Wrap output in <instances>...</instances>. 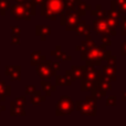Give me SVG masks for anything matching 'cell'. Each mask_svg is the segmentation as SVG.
<instances>
[{"label": "cell", "instance_id": "obj_5", "mask_svg": "<svg viewBox=\"0 0 126 126\" xmlns=\"http://www.w3.org/2000/svg\"><path fill=\"white\" fill-rule=\"evenodd\" d=\"M74 110H75V103L73 102V100L67 95H63L57 102V105H55V115H70L71 113L74 112Z\"/></svg>", "mask_w": 126, "mask_h": 126}, {"label": "cell", "instance_id": "obj_16", "mask_svg": "<svg viewBox=\"0 0 126 126\" xmlns=\"http://www.w3.org/2000/svg\"><path fill=\"white\" fill-rule=\"evenodd\" d=\"M46 101H47V96L41 95L39 91H35L34 93L30 95V102L31 105H33V106H39L41 103L46 102Z\"/></svg>", "mask_w": 126, "mask_h": 126}, {"label": "cell", "instance_id": "obj_15", "mask_svg": "<svg viewBox=\"0 0 126 126\" xmlns=\"http://www.w3.org/2000/svg\"><path fill=\"white\" fill-rule=\"evenodd\" d=\"M50 53H51V55H53L54 58H57L58 60H63V61H71L72 60V58L70 57V55H67L66 53L62 52L61 47L60 46H57L54 50H52Z\"/></svg>", "mask_w": 126, "mask_h": 126}, {"label": "cell", "instance_id": "obj_13", "mask_svg": "<svg viewBox=\"0 0 126 126\" xmlns=\"http://www.w3.org/2000/svg\"><path fill=\"white\" fill-rule=\"evenodd\" d=\"M10 115L11 116H26L27 113L24 111V106L16 104L12 101L10 103Z\"/></svg>", "mask_w": 126, "mask_h": 126}, {"label": "cell", "instance_id": "obj_14", "mask_svg": "<svg viewBox=\"0 0 126 126\" xmlns=\"http://www.w3.org/2000/svg\"><path fill=\"white\" fill-rule=\"evenodd\" d=\"M91 93H92V96H94L95 100L97 101V100H101L102 97H104V96H106L107 91H105L104 89H102V87L95 82L93 85V87L91 89Z\"/></svg>", "mask_w": 126, "mask_h": 126}, {"label": "cell", "instance_id": "obj_39", "mask_svg": "<svg viewBox=\"0 0 126 126\" xmlns=\"http://www.w3.org/2000/svg\"><path fill=\"white\" fill-rule=\"evenodd\" d=\"M64 76L66 79H69L70 81H73V79H72V73H71V70H67V71H65V74Z\"/></svg>", "mask_w": 126, "mask_h": 126}, {"label": "cell", "instance_id": "obj_31", "mask_svg": "<svg viewBox=\"0 0 126 126\" xmlns=\"http://www.w3.org/2000/svg\"><path fill=\"white\" fill-rule=\"evenodd\" d=\"M105 61L107 62V65L109 66H112V67H116V61H117V58L115 57V55H110L109 58H107Z\"/></svg>", "mask_w": 126, "mask_h": 126}, {"label": "cell", "instance_id": "obj_12", "mask_svg": "<svg viewBox=\"0 0 126 126\" xmlns=\"http://www.w3.org/2000/svg\"><path fill=\"white\" fill-rule=\"evenodd\" d=\"M35 34H37V37H39L42 41H46L47 38L51 34V28L49 26H44V24H41V26L38 24V26L35 27Z\"/></svg>", "mask_w": 126, "mask_h": 126}, {"label": "cell", "instance_id": "obj_25", "mask_svg": "<svg viewBox=\"0 0 126 126\" xmlns=\"http://www.w3.org/2000/svg\"><path fill=\"white\" fill-rule=\"evenodd\" d=\"M96 83H97V84L100 85L102 89H104L105 91H111V90H112V83H111V81L106 80V79H103L102 76H101L100 80L96 81Z\"/></svg>", "mask_w": 126, "mask_h": 126}, {"label": "cell", "instance_id": "obj_30", "mask_svg": "<svg viewBox=\"0 0 126 126\" xmlns=\"http://www.w3.org/2000/svg\"><path fill=\"white\" fill-rule=\"evenodd\" d=\"M101 42H102V44H104L105 47H110V46H112L111 35L106 34V33L102 34V38H101Z\"/></svg>", "mask_w": 126, "mask_h": 126}, {"label": "cell", "instance_id": "obj_41", "mask_svg": "<svg viewBox=\"0 0 126 126\" xmlns=\"http://www.w3.org/2000/svg\"><path fill=\"white\" fill-rule=\"evenodd\" d=\"M121 100L124 101V102H126V91H124L122 93V95H121Z\"/></svg>", "mask_w": 126, "mask_h": 126}, {"label": "cell", "instance_id": "obj_9", "mask_svg": "<svg viewBox=\"0 0 126 126\" xmlns=\"http://www.w3.org/2000/svg\"><path fill=\"white\" fill-rule=\"evenodd\" d=\"M6 75L13 81H20L21 80V67L19 65H7Z\"/></svg>", "mask_w": 126, "mask_h": 126}, {"label": "cell", "instance_id": "obj_1", "mask_svg": "<svg viewBox=\"0 0 126 126\" xmlns=\"http://www.w3.org/2000/svg\"><path fill=\"white\" fill-rule=\"evenodd\" d=\"M65 11L64 1L63 0H44L40 4V13L47 19L55 21L58 15H61Z\"/></svg>", "mask_w": 126, "mask_h": 126}, {"label": "cell", "instance_id": "obj_32", "mask_svg": "<svg viewBox=\"0 0 126 126\" xmlns=\"http://www.w3.org/2000/svg\"><path fill=\"white\" fill-rule=\"evenodd\" d=\"M47 62H48V64L51 66V69L53 70V71L57 73V72L60 71V63L57 62V61H50V60H47Z\"/></svg>", "mask_w": 126, "mask_h": 126}, {"label": "cell", "instance_id": "obj_24", "mask_svg": "<svg viewBox=\"0 0 126 126\" xmlns=\"http://www.w3.org/2000/svg\"><path fill=\"white\" fill-rule=\"evenodd\" d=\"M54 76H55V85L57 86H70L72 84V81H70L65 76L57 75V74Z\"/></svg>", "mask_w": 126, "mask_h": 126}, {"label": "cell", "instance_id": "obj_43", "mask_svg": "<svg viewBox=\"0 0 126 126\" xmlns=\"http://www.w3.org/2000/svg\"><path fill=\"white\" fill-rule=\"evenodd\" d=\"M11 1H15V2H17V3H22V2L28 1V0H11Z\"/></svg>", "mask_w": 126, "mask_h": 126}, {"label": "cell", "instance_id": "obj_45", "mask_svg": "<svg viewBox=\"0 0 126 126\" xmlns=\"http://www.w3.org/2000/svg\"><path fill=\"white\" fill-rule=\"evenodd\" d=\"M72 1H74V2H75V4H78V3H79V2H80V1H81V0H72Z\"/></svg>", "mask_w": 126, "mask_h": 126}, {"label": "cell", "instance_id": "obj_26", "mask_svg": "<svg viewBox=\"0 0 126 126\" xmlns=\"http://www.w3.org/2000/svg\"><path fill=\"white\" fill-rule=\"evenodd\" d=\"M10 7H11L10 1H8V0H0V13H1V16L6 15V11Z\"/></svg>", "mask_w": 126, "mask_h": 126}, {"label": "cell", "instance_id": "obj_35", "mask_svg": "<svg viewBox=\"0 0 126 126\" xmlns=\"http://www.w3.org/2000/svg\"><path fill=\"white\" fill-rule=\"evenodd\" d=\"M117 12L121 15H126V2L122 4H117Z\"/></svg>", "mask_w": 126, "mask_h": 126}, {"label": "cell", "instance_id": "obj_33", "mask_svg": "<svg viewBox=\"0 0 126 126\" xmlns=\"http://www.w3.org/2000/svg\"><path fill=\"white\" fill-rule=\"evenodd\" d=\"M26 100H27V97L26 96H20V97H17L13 102L16 103V104H18V105H21V106H26Z\"/></svg>", "mask_w": 126, "mask_h": 126}, {"label": "cell", "instance_id": "obj_23", "mask_svg": "<svg viewBox=\"0 0 126 126\" xmlns=\"http://www.w3.org/2000/svg\"><path fill=\"white\" fill-rule=\"evenodd\" d=\"M71 73H72V79L73 81L75 80H80L83 75V69H82V65L81 66H78V65H72L71 66Z\"/></svg>", "mask_w": 126, "mask_h": 126}, {"label": "cell", "instance_id": "obj_27", "mask_svg": "<svg viewBox=\"0 0 126 126\" xmlns=\"http://www.w3.org/2000/svg\"><path fill=\"white\" fill-rule=\"evenodd\" d=\"M91 15L94 16V17L98 18V17H104L105 16V11L102 9V7L100 6V4H97V6L95 7V8L93 9V10L91 11Z\"/></svg>", "mask_w": 126, "mask_h": 126}, {"label": "cell", "instance_id": "obj_10", "mask_svg": "<svg viewBox=\"0 0 126 126\" xmlns=\"http://www.w3.org/2000/svg\"><path fill=\"white\" fill-rule=\"evenodd\" d=\"M74 30H75L76 34L79 35H90L92 32V27L87 26L85 20H80V22L76 24Z\"/></svg>", "mask_w": 126, "mask_h": 126}, {"label": "cell", "instance_id": "obj_40", "mask_svg": "<svg viewBox=\"0 0 126 126\" xmlns=\"http://www.w3.org/2000/svg\"><path fill=\"white\" fill-rule=\"evenodd\" d=\"M31 1H32L35 6H40V4H42L44 2V0H31Z\"/></svg>", "mask_w": 126, "mask_h": 126}, {"label": "cell", "instance_id": "obj_4", "mask_svg": "<svg viewBox=\"0 0 126 126\" xmlns=\"http://www.w3.org/2000/svg\"><path fill=\"white\" fill-rule=\"evenodd\" d=\"M75 110L84 116H95L96 115V100L94 96L89 95L84 101H76Z\"/></svg>", "mask_w": 126, "mask_h": 126}, {"label": "cell", "instance_id": "obj_7", "mask_svg": "<svg viewBox=\"0 0 126 126\" xmlns=\"http://www.w3.org/2000/svg\"><path fill=\"white\" fill-rule=\"evenodd\" d=\"M81 20V16L79 15L75 11H69L67 12V17H66V23H65V30L71 31L74 30V28L76 27V24L80 22Z\"/></svg>", "mask_w": 126, "mask_h": 126}, {"label": "cell", "instance_id": "obj_38", "mask_svg": "<svg viewBox=\"0 0 126 126\" xmlns=\"http://www.w3.org/2000/svg\"><path fill=\"white\" fill-rule=\"evenodd\" d=\"M121 54L126 57V40L123 41L122 44H121Z\"/></svg>", "mask_w": 126, "mask_h": 126}, {"label": "cell", "instance_id": "obj_34", "mask_svg": "<svg viewBox=\"0 0 126 126\" xmlns=\"http://www.w3.org/2000/svg\"><path fill=\"white\" fill-rule=\"evenodd\" d=\"M35 91H37L35 85H27V87H26V94L27 95H31V94H33Z\"/></svg>", "mask_w": 126, "mask_h": 126}, {"label": "cell", "instance_id": "obj_37", "mask_svg": "<svg viewBox=\"0 0 126 126\" xmlns=\"http://www.w3.org/2000/svg\"><path fill=\"white\" fill-rule=\"evenodd\" d=\"M11 33H12V34H19L20 35V33H21V29H20V27L12 26L11 27Z\"/></svg>", "mask_w": 126, "mask_h": 126}, {"label": "cell", "instance_id": "obj_6", "mask_svg": "<svg viewBox=\"0 0 126 126\" xmlns=\"http://www.w3.org/2000/svg\"><path fill=\"white\" fill-rule=\"evenodd\" d=\"M37 74L43 80H49L52 76L55 75V72L51 69V66L48 64L47 59L43 62H41L40 64L37 65Z\"/></svg>", "mask_w": 126, "mask_h": 126}, {"label": "cell", "instance_id": "obj_19", "mask_svg": "<svg viewBox=\"0 0 126 126\" xmlns=\"http://www.w3.org/2000/svg\"><path fill=\"white\" fill-rule=\"evenodd\" d=\"M85 37H86V38H85L83 41H81V43H80L81 51L89 50V49H92V48H94V47H96L95 41H94V40L91 38V34H90V35H85ZM81 51H80V52H81Z\"/></svg>", "mask_w": 126, "mask_h": 126}, {"label": "cell", "instance_id": "obj_8", "mask_svg": "<svg viewBox=\"0 0 126 126\" xmlns=\"http://www.w3.org/2000/svg\"><path fill=\"white\" fill-rule=\"evenodd\" d=\"M109 29V24H107V20L104 17H98L96 20L93 21V30L95 31L97 34H104L107 32Z\"/></svg>", "mask_w": 126, "mask_h": 126}, {"label": "cell", "instance_id": "obj_42", "mask_svg": "<svg viewBox=\"0 0 126 126\" xmlns=\"http://www.w3.org/2000/svg\"><path fill=\"white\" fill-rule=\"evenodd\" d=\"M6 111V106H3L2 104H0V114H1V112Z\"/></svg>", "mask_w": 126, "mask_h": 126}, {"label": "cell", "instance_id": "obj_22", "mask_svg": "<svg viewBox=\"0 0 126 126\" xmlns=\"http://www.w3.org/2000/svg\"><path fill=\"white\" fill-rule=\"evenodd\" d=\"M80 80H81V91H83V92L91 91V89L93 87L94 83H95V82H93V81L89 80V79L84 78V76H82Z\"/></svg>", "mask_w": 126, "mask_h": 126}, {"label": "cell", "instance_id": "obj_29", "mask_svg": "<svg viewBox=\"0 0 126 126\" xmlns=\"http://www.w3.org/2000/svg\"><path fill=\"white\" fill-rule=\"evenodd\" d=\"M121 33L126 37V15H121Z\"/></svg>", "mask_w": 126, "mask_h": 126}, {"label": "cell", "instance_id": "obj_3", "mask_svg": "<svg viewBox=\"0 0 126 126\" xmlns=\"http://www.w3.org/2000/svg\"><path fill=\"white\" fill-rule=\"evenodd\" d=\"M111 54H112V52L107 50L104 44L96 46V47H94V48L89 49V50L86 51L85 64L101 65L102 64V61H105Z\"/></svg>", "mask_w": 126, "mask_h": 126}, {"label": "cell", "instance_id": "obj_28", "mask_svg": "<svg viewBox=\"0 0 126 126\" xmlns=\"http://www.w3.org/2000/svg\"><path fill=\"white\" fill-rule=\"evenodd\" d=\"M105 104H106V106H116V104H117V96L115 95L107 96Z\"/></svg>", "mask_w": 126, "mask_h": 126}, {"label": "cell", "instance_id": "obj_2", "mask_svg": "<svg viewBox=\"0 0 126 126\" xmlns=\"http://www.w3.org/2000/svg\"><path fill=\"white\" fill-rule=\"evenodd\" d=\"M10 12L16 20H31V17L37 13V6L31 0L24 1L22 3H16L10 7Z\"/></svg>", "mask_w": 126, "mask_h": 126}, {"label": "cell", "instance_id": "obj_36", "mask_svg": "<svg viewBox=\"0 0 126 126\" xmlns=\"http://www.w3.org/2000/svg\"><path fill=\"white\" fill-rule=\"evenodd\" d=\"M11 44H20V35L11 33Z\"/></svg>", "mask_w": 126, "mask_h": 126}, {"label": "cell", "instance_id": "obj_18", "mask_svg": "<svg viewBox=\"0 0 126 126\" xmlns=\"http://www.w3.org/2000/svg\"><path fill=\"white\" fill-rule=\"evenodd\" d=\"M11 94V86L7 85L3 81L0 80V101L4 102L6 97Z\"/></svg>", "mask_w": 126, "mask_h": 126}, {"label": "cell", "instance_id": "obj_17", "mask_svg": "<svg viewBox=\"0 0 126 126\" xmlns=\"http://www.w3.org/2000/svg\"><path fill=\"white\" fill-rule=\"evenodd\" d=\"M47 58L41 54V51L35 50V51H33L30 55V63H31V65H38L41 62H43Z\"/></svg>", "mask_w": 126, "mask_h": 126}, {"label": "cell", "instance_id": "obj_44", "mask_svg": "<svg viewBox=\"0 0 126 126\" xmlns=\"http://www.w3.org/2000/svg\"><path fill=\"white\" fill-rule=\"evenodd\" d=\"M116 2H117V4H122V3H125L126 0H116Z\"/></svg>", "mask_w": 126, "mask_h": 126}, {"label": "cell", "instance_id": "obj_21", "mask_svg": "<svg viewBox=\"0 0 126 126\" xmlns=\"http://www.w3.org/2000/svg\"><path fill=\"white\" fill-rule=\"evenodd\" d=\"M41 86L43 89V91L46 92V96H50L52 94V92H54L57 90V85H52L50 82L43 80V79L41 81Z\"/></svg>", "mask_w": 126, "mask_h": 126}, {"label": "cell", "instance_id": "obj_11", "mask_svg": "<svg viewBox=\"0 0 126 126\" xmlns=\"http://www.w3.org/2000/svg\"><path fill=\"white\" fill-rule=\"evenodd\" d=\"M102 78L106 79V80L111 81H116V70L115 67L109 66V65H103L102 66Z\"/></svg>", "mask_w": 126, "mask_h": 126}, {"label": "cell", "instance_id": "obj_20", "mask_svg": "<svg viewBox=\"0 0 126 126\" xmlns=\"http://www.w3.org/2000/svg\"><path fill=\"white\" fill-rule=\"evenodd\" d=\"M90 10H92V7L90 6V4H87L85 1H83V0H81V1L76 4V12H78L81 17L85 16L86 15V11H90Z\"/></svg>", "mask_w": 126, "mask_h": 126}]
</instances>
